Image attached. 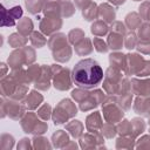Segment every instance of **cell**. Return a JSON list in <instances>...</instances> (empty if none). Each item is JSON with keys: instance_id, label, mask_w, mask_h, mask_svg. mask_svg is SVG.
Masks as SVG:
<instances>
[{"instance_id": "6da1fadb", "label": "cell", "mask_w": 150, "mask_h": 150, "mask_svg": "<svg viewBox=\"0 0 150 150\" xmlns=\"http://www.w3.org/2000/svg\"><path fill=\"white\" fill-rule=\"evenodd\" d=\"M103 77V69L93 59H83L79 61L71 71L73 82L83 89H90L98 86Z\"/></svg>"}, {"instance_id": "7a4b0ae2", "label": "cell", "mask_w": 150, "mask_h": 150, "mask_svg": "<svg viewBox=\"0 0 150 150\" xmlns=\"http://www.w3.org/2000/svg\"><path fill=\"white\" fill-rule=\"evenodd\" d=\"M75 114H76V107H75V104L70 100H63L55 108L54 116H53L54 123L55 124H62L69 117L74 116Z\"/></svg>"}, {"instance_id": "3957f363", "label": "cell", "mask_w": 150, "mask_h": 150, "mask_svg": "<svg viewBox=\"0 0 150 150\" xmlns=\"http://www.w3.org/2000/svg\"><path fill=\"white\" fill-rule=\"evenodd\" d=\"M54 87L60 90H67L71 87L70 79H69V70L67 68L59 67V71H56L54 76Z\"/></svg>"}, {"instance_id": "277c9868", "label": "cell", "mask_w": 150, "mask_h": 150, "mask_svg": "<svg viewBox=\"0 0 150 150\" xmlns=\"http://www.w3.org/2000/svg\"><path fill=\"white\" fill-rule=\"evenodd\" d=\"M62 22L59 18H45L42 21H41V30L46 34H52L53 32L57 30L60 27H61Z\"/></svg>"}, {"instance_id": "5b68a950", "label": "cell", "mask_w": 150, "mask_h": 150, "mask_svg": "<svg viewBox=\"0 0 150 150\" xmlns=\"http://www.w3.org/2000/svg\"><path fill=\"white\" fill-rule=\"evenodd\" d=\"M132 87H134V91L137 93L138 95L145 96L150 94V80H145V81H137V80H132Z\"/></svg>"}, {"instance_id": "8992f818", "label": "cell", "mask_w": 150, "mask_h": 150, "mask_svg": "<svg viewBox=\"0 0 150 150\" xmlns=\"http://www.w3.org/2000/svg\"><path fill=\"white\" fill-rule=\"evenodd\" d=\"M22 50H15L11 54V56L8 57V64L12 67V68H18V67H21L23 62H27L28 63V60L27 57L22 56L21 55Z\"/></svg>"}, {"instance_id": "52a82bcc", "label": "cell", "mask_w": 150, "mask_h": 150, "mask_svg": "<svg viewBox=\"0 0 150 150\" xmlns=\"http://www.w3.org/2000/svg\"><path fill=\"white\" fill-rule=\"evenodd\" d=\"M98 16L100 18H103V20L108 21V22H111L114 21L115 19V12H114V8H111L109 5L107 4H103L101 5L100 9H98Z\"/></svg>"}, {"instance_id": "ba28073f", "label": "cell", "mask_w": 150, "mask_h": 150, "mask_svg": "<svg viewBox=\"0 0 150 150\" xmlns=\"http://www.w3.org/2000/svg\"><path fill=\"white\" fill-rule=\"evenodd\" d=\"M108 45H109V48L116 50V49H120L122 48L123 46V39H122V34H118V33H112L109 35V39H108Z\"/></svg>"}, {"instance_id": "9c48e42d", "label": "cell", "mask_w": 150, "mask_h": 150, "mask_svg": "<svg viewBox=\"0 0 150 150\" xmlns=\"http://www.w3.org/2000/svg\"><path fill=\"white\" fill-rule=\"evenodd\" d=\"M135 107H141L139 109H135L137 114H142L144 116H150V102L144 100V98H137Z\"/></svg>"}, {"instance_id": "30bf717a", "label": "cell", "mask_w": 150, "mask_h": 150, "mask_svg": "<svg viewBox=\"0 0 150 150\" xmlns=\"http://www.w3.org/2000/svg\"><path fill=\"white\" fill-rule=\"evenodd\" d=\"M32 29H33V23H32L30 19L23 18L22 20L19 21V23H18V30H19L22 35L29 34V33L32 32Z\"/></svg>"}, {"instance_id": "8fae6325", "label": "cell", "mask_w": 150, "mask_h": 150, "mask_svg": "<svg viewBox=\"0 0 150 150\" xmlns=\"http://www.w3.org/2000/svg\"><path fill=\"white\" fill-rule=\"evenodd\" d=\"M82 15H83L84 19L88 20V21L94 20L95 18H97V16H98V11L96 9V5L91 2V4L89 5V7H86V8L83 9Z\"/></svg>"}, {"instance_id": "7c38bea8", "label": "cell", "mask_w": 150, "mask_h": 150, "mask_svg": "<svg viewBox=\"0 0 150 150\" xmlns=\"http://www.w3.org/2000/svg\"><path fill=\"white\" fill-rule=\"evenodd\" d=\"M125 22H127V26L132 30L141 25V18L137 15V13H129L125 18Z\"/></svg>"}, {"instance_id": "4fadbf2b", "label": "cell", "mask_w": 150, "mask_h": 150, "mask_svg": "<svg viewBox=\"0 0 150 150\" xmlns=\"http://www.w3.org/2000/svg\"><path fill=\"white\" fill-rule=\"evenodd\" d=\"M41 101H42V96H41L39 93H36V91H32V93L28 95L26 102H27V107H28L29 109H34V108L38 107L39 102H41Z\"/></svg>"}, {"instance_id": "5bb4252c", "label": "cell", "mask_w": 150, "mask_h": 150, "mask_svg": "<svg viewBox=\"0 0 150 150\" xmlns=\"http://www.w3.org/2000/svg\"><path fill=\"white\" fill-rule=\"evenodd\" d=\"M23 112V108L21 105H19V103L15 102H11V104L8 105V115L12 118H19Z\"/></svg>"}, {"instance_id": "9a60e30c", "label": "cell", "mask_w": 150, "mask_h": 150, "mask_svg": "<svg viewBox=\"0 0 150 150\" xmlns=\"http://www.w3.org/2000/svg\"><path fill=\"white\" fill-rule=\"evenodd\" d=\"M68 130L70 131V134L74 136V137H79L81 134H82V130H83V125L81 124L80 121H71L68 125H67Z\"/></svg>"}, {"instance_id": "2e32d148", "label": "cell", "mask_w": 150, "mask_h": 150, "mask_svg": "<svg viewBox=\"0 0 150 150\" xmlns=\"http://www.w3.org/2000/svg\"><path fill=\"white\" fill-rule=\"evenodd\" d=\"M27 11L32 14H36L42 7V0H26Z\"/></svg>"}, {"instance_id": "e0dca14e", "label": "cell", "mask_w": 150, "mask_h": 150, "mask_svg": "<svg viewBox=\"0 0 150 150\" xmlns=\"http://www.w3.org/2000/svg\"><path fill=\"white\" fill-rule=\"evenodd\" d=\"M15 20L11 18V15L8 14V11L1 5V26H14Z\"/></svg>"}, {"instance_id": "ac0fdd59", "label": "cell", "mask_w": 150, "mask_h": 150, "mask_svg": "<svg viewBox=\"0 0 150 150\" xmlns=\"http://www.w3.org/2000/svg\"><path fill=\"white\" fill-rule=\"evenodd\" d=\"M107 32H108V27H107V25L104 22L97 21L91 26V33L95 34V35L101 36V35H104Z\"/></svg>"}, {"instance_id": "d6986e66", "label": "cell", "mask_w": 150, "mask_h": 150, "mask_svg": "<svg viewBox=\"0 0 150 150\" xmlns=\"http://www.w3.org/2000/svg\"><path fill=\"white\" fill-rule=\"evenodd\" d=\"M30 41H32V43H33L35 47H38V48L42 47V46L46 43V39H45L40 33H38V32H34V33L32 34Z\"/></svg>"}, {"instance_id": "ffe728a7", "label": "cell", "mask_w": 150, "mask_h": 150, "mask_svg": "<svg viewBox=\"0 0 150 150\" xmlns=\"http://www.w3.org/2000/svg\"><path fill=\"white\" fill-rule=\"evenodd\" d=\"M8 42H9V45L12 47H19V46L26 43V39L23 36L19 35V34H12L9 40H8Z\"/></svg>"}, {"instance_id": "44dd1931", "label": "cell", "mask_w": 150, "mask_h": 150, "mask_svg": "<svg viewBox=\"0 0 150 150\" xmlns=\"http://www.w3.org/2000/svg\"><path fill=\"white\" fill-rule=\"evenodd\" d=\"M82 38H84V33H83L81 29L75 28L74 30H71V32L69 33V40H70L71 43H76V42H79Z\"/></svg>"}, {"instance_id": "7402d4cb", "label": "cell", "mask_w": 150, "mask_h": 150, "mask_svg": "<svg viewBox=\"0 0 150 150\" xmlns=\"http://www.w3.org/2000/svg\"><path fill=\"white\" fill-rule=\"evenodd\" d=\"M94 45H95V49L97 52H100V53H105L108 50V46L105 45V42L102 39L95 38L94 39Z\"/></svg>"}, {"instance_id": "603a6c76", "label": "cell", "mask_w": 150, "mask_h": 150, "mask_svg": "<svg viewBox=\"0 0 150 150\" xmlns=\"http://www.w3.org/2000/svg\"><path fill=\"white\" fill-rule=\"evenodd\" d=\"M8 14L11 15L12 19L16 20V19H19V18L22 16V8L20 6H14L13 8L8 9Z\"/></svg>"}, {"instance_id": "cb8c5ba5", "label": "cell", "mask_w": 150, "mask_h": 150, "mask_svg": "<svg viewBox=\"0 0 150 150\" xmlns=\"http://www.w3.org/2000/svg\"><path fill=\"white\" fill-rule=\"evenodd\" d=\"M39 116L42 117L43 120H48L50 116V105L49 104H43L40 109H39Z\"/></svg>"}, {"instance_id": "d4e9b609", "label": "cell", "mask_w": 150, "mask_h": 150, "mask_svg": "<svg viewBox=\"0 0 150 150\" xmlns=\"http://www.w3.org/2000/svg\"><path fill=\"white\" fill-rule=\"evenodd\" d=\"M124 43H125V47H127L128 49L134 48L135 45H136V35H135L134 33L128 34L127 38H125V40H124Z\"/></svg>"}, {"instance_id": "484cf974", "label": "cell", "mask_w": 150, "mask_h": 150, "mask_svg": "<svg viewBox=\"0 0 150 150\" xmlns=\"http://www.w3.org/2000/svg\"><path fill=\"white\" fill-rule=\"evenodd\" d=\"M139 36H141V39H143V40L150 39V25H149V23L143 25L142 28L139 27Z\"/></svg>"}, {"instance_id": "4316f807", "label": "cell", "mask_w": 150, "mask_h": 150, "mask_svg": "<svg viewBox=\"0 0 150 150\" xmlns=\"http://www.w3.org/2000/svg\"><path fill=\"white\" fill-rule=\"evenodd\" d=\"M137 48L139 52H143L145 54H150V41H143V42L138 43Z\"/></svg>"}, {"instance_id": "83f0119b", "label": "cell", "mask_w": 150, "mask_h": 150, "mask_svg": "<svg viewBox=\"0 0 150 150\" xmlns=\"http://www.w3.org/2000/svg\"><path fill=\"white\" fill-rule=\"evenodd\" d=\"M109 1H110V2H112L114 5H117V6H118V5L124 4V1H125V0H109Z\"/></svg>"}, {"instance_id": "f1b7e54d", "label": "cell", "mask_w": 150, "mask_h": 150, "mask_svg": "<svg viewBox=\"0 0 150 150\" xmlns=\"http://www.w3.org/2000/svg\"><path fill=\"white\" fill-rule=\"evenodd\" d=\"M134 1H141V0H134Z\"/></svg>"}]
</instances>
